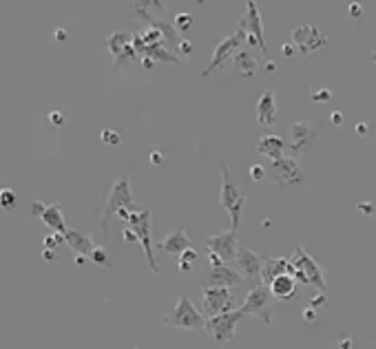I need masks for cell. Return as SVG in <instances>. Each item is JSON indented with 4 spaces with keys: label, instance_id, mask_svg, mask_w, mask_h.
Instances as JSON below:
<instances>
[{
    "label": "cell",
    "instance_id": "6f0895ef",
    "mask_svg": "<svg viewBox=\"0 0 376 349\" xmlns=\"http://www.w3.org/2000/svg\"><path fill=\"white\" fill-rule=\"evenodd\" d=\"M133 349H140V347H133Z\"/></svg>",
    "mask_w": 376,
    "mask_h": 349
},
{
    "label": "cell",
    "instance_id": "44dd1931",
    "mask_svg": "<svg viewBox=\"0 0 376 349\" xmlns=\"http://www.w3.org/2000/svg\"><path fill=\"white\" fill-rule=\"evenodd\" d=\"M257 69H259V62L248 49H239L232 55V71L239 78H252L257 73Z\"/></svg>",
    "mask_w": 376,
    "mask_h": 349
},
{
    "label": "cell",
    "instance_id": "cb8c5ba5",
    "mask_svg": "<svg viewBox=\"0 0 376 349\" xmlns=\"http://www.w3.org/2000/svg\"><path fill=\"white\" fill-rule=\"evenodd\" d=\"M137 55H142V58H151L153 62H155V60H161V62H168V64H179V62H182V58H179L177 53H173V51L166 49L164 42L146 44Z\"/></svg>",
    "mask_w": 376,
    "mask_h": 349
},
{
    "label": "cell",
    "instance_id": "74e56055",
    "mask_svg": "<svg viewBox=\"0 0 376 349\" xmlns=\"http://www.w3.org/2000/svg\"><path fill=\"white\" fill-rule=\"evenodd\" d=\"M164 159H166V155L161 153V150H151V164H153V166L164 164Z\"/></svg>",
    "mask_w": 376,
    "mask_h": 349
},
{
    "label": "cell",
    "instance_id": "d6a6232c",
    "mask_svg": "<svg viewBox=\"0 0 376 349\" xmlns=\"http://www.w3.org/2000/svg\"><path fill=\"white\" fill-rule=\"evenodd\" d=\"M62 241H64L62 234H58V232L49 234V237H45V250H54V248H58V245L62 243Z\"/></svg>",
    "mask_w": 376,
    "mask_h": 349
},
{
    "label": "cell",
    "instance_id": "7bdbcfd3",
    "mask_svg": "<svg viewBox=\"0 0 376 349\" xmlns=\"http://www.w3.org/2000/svg\"><path fill=\"white\" fill-rule=\"evenodd\" d=\"M122 237H124V241H126V243H133V241H137V234L133 232V230L128 228V225H124V232H122Z\"/></svg>",
    "mask_w": 376,
    "mask_h": 349
},
{
    "label": "cell",
    "instance_id": "484cf974",
    "mask_svg": "<svg viewBox=\"0 0 376 349\" xmlns=\"http://www.w3.org/2000/svg\"><path fill=\"white\" fill-rule=\"evenodd\" d=\"M131 42H133V34H126V31H115V34H111L107 38V46L113 55V62L120 60V55L124 53V49Z\"/></svg>",
    "mask_w": 376,
    "mask_h": 349
},
{
    "label": "cell",
    "instance_id": "52a82bcc",
    "mask_svg": "<svg viewBox=\"0 0 376 349\" xmlns=\"http://www.w3.org/2000/svg\"><path fill=\"white\" fill-rule=\"evenodd\" d=\"M290 263L294 265V270L301 272L303 276L308 279V285H314L319 292H325V272L321 270V265H319L317 261L310 257V252H308L306 248H301V245H297L292 252V257H290Z\"/></svg>",
    "mask_w": 376,
    "mask_h": 349
},
{
    "label": "cell",
    "instance_id": "ac0fdd59",
    "mask_svg": "<svg viewBox=\"0 0 376 349\" xmlns=\"http://www.w3.org/2000/svg\"><path fill=\"white\" fill-rule=\"evenodd\" d=\"M283 274H290V276L297 274V270H294V265L290 263V259L272 257V259H266L264 261V272H261V283H264V285H270L277 276H283Z\"/></svg>",
    "mask_w": 376,
    "mask_h": 349
},
{
    "label": "cell",
    "instance_id": "5bb4252c",
    "mask_svg": "<svg viewBox=\"0 0 376 349\" xmlns=\"http://www.w3.org/2000/svg\"><path fill=\"white\" fill-rule=\"evenodd\" d=\"M272 179L279 186H301L306 181L301 166L297 164L294 157H283L279 162H272Z\"/></svg>",
    "mask_w": 376,
    "mask_h": 349
},
{
    "label": "cell",
    "instance_id": "f6af8a7d",
    "mask_svg": "<svg viewBox=\"0 0 376 349\" xmlns=\"http://www.w3.org/2000/svg\"><path fill=\"white\" fill-rule=\"evenodd\" d=\"M42 210H45V204H42V201H33V206H31V215H33V217H38V219H40Z\"/></svg>",
    "mask_w": 376,
    "mask_h": 349
},
{
    "label": "cell",
    "instance_id": "7dc6e473",
    "mask_svg": "<svg viewBox=\"0 0 376 349\" xmlns=\"http://www.w3.org/2000/svg\"><path fill=\"white\" fill-rule=\"evenodd\" d=\"M361 13H363L361 11V4L359 2H350V16L352 18H361Z\"/></svg>",
    "mask_w": 376,
    "mask_h": 349
},
{
    "label": "cell",
    "instance_id": "e0dca14e",
    "mask_svg": "<svg viewBox=\"0 0 376 349\" xmlns=\"http://www.w3.org/2000/svg\"><path fill=\"white\" fill-rule=\"evenodd\" d=\"M257 122L264 129H272L277 122V97H274V88H266L261 93L259 102H257Z\"/></svg>",
    "mask_w": 376,
    "mask_h": 349
},
{
    "label": "cell",
    "instance_id": "6da1fadb",
    "mask_svg": "<svg viewBox=\"0 0 376 349\" xmlns=\"http://www.w3.org/2000/svg\"><path fill=\"white\" fill-rule=\"evenodd\" d=\"M219 204L223 206V210L230 215V223L232 230H239V221H241V210H244L246 197L239 190L235 177H232L230 168L226 162H221V192H219Z\"/></svg>",
    "mask_w": 376,
    "mask_h": 349
},
{
    "label": "cell",
    "instance_id": "603a6c76",
    "mask_svg": "<svg viewBox=\"0 0 376 349\" xmlns=\"http://www.w3.org/2000/svg\"><path fill=\"white\" fill-rule=\"evenodd\" d=\"M64 243L69 245V248H73L75 254H80V257H91V252L95 250V243L91 241V237L78 232V230H66Z\"/></svg>",
    "mask_w": 376,
    "mask_h": 349
},
{
    "label": "cell",
    "instance_id": "5b68a950",
    "mask_svg": "<svg viewBox=\"0 0 376 349\" xmlns=\"http://www.w3.org/2000/svg\"><path fill=\"white\" fill-rule=\"evenodd\" d=\"M126 225L137 234V241H140L142 248H144L149 267L157 274V272H160V265H157V261H155L153 241H151V210H135V212H131Z\"/></svg>",
    "mask_w": 376,
    "mask_h": 349
},
{
    "label": "cell",
    "instance_id": "d6986e66",
    "mask_svg": "<svg viewBox=\"0 0 376 349\" xmlns=\"http://www.w3.org/2000/svg\"><path fill=\"white\" fill-rule=\"evenodd\" d=\"M193 248V241H190V237L186 234V230H173V232L168 234V237L164 239V241L160 243V250L166 254H170V257H182L186 250Z\"/></svg>",
    "mask_w": 376,
    "mask_h": 349
},
{
    "label": "cell",
    "instance_id": "8d00e7d4",
    "mask_svg": "<svg viewBox=\"0 0 376 349\" xmlns=\"http://www.w3.org/2000/svg\"><path fill=\"white\" fill-rule=\"evenodd\" d=\"M49 122L55 126H62L64 124V113L62 111H51L49 113Z\"/></svg>",
    "mask_w": 376,
    "mask_h": 349
},
{
    "label": "cell",
    "instance_id": "30bf717a",
    "mask_svg": "<svg viewBox=\"0 0 376 349\" xmlns=\"http://www.w3.org/2000/svg\"><path fill=\"white\" fill-rule=\"evenodd\" d=\"M292 44L299 53L310 55L327 44V36L317 25H299L292 29Z\"/></svg>",
    "mask_w": 376,
    "mask_h": 349
},
{
    "label": "cell",
    "instance_id": "bcb514c9",
    "mask_svg": "<svg viewBox=\"0 0 376 349\" xmlns=\"http://www.w3.org/2000/svg\"><path fill=\"white\" fill-rule=\"evenodd\" d=\"M294 51H297V46H294L292 42H288V44H283V46H281V53L285 55V58H292Z\"/></svg>",
    "mask_w": 376,
    "mask_h": 349
},
{
    "label": "cell",
    "instance_id": "f5cc1de1",
    "mask_svg": "<svg viewBox=\"0 0 376 349\" xmlns=\"http://www.w3.org/2000/svg\"><path fill=\"white\" fill-rule=\"evenodd\" d=\"M177 267L182 272H190V270H193V265H186V263H177Z\"/></svg>",
    "mask_w": 376,
    "mask_h": 349
},
{
    "label": "cell",
    "instance_id": "b9f144b4",
    "mask_svg": "<svg viewBox=\"0 0 376 349\" xmlns=\"http://www.w3.org/2000/svg\"><path fill=\"white\" fill-rule=\"evenodd\" d=\"M303 320L314 323V320H317V309H314V307H306V309H303Z\"/></svg>",
    "mask_w": 376,
    "mask_h": 349
},
{
    "label": "cell",
    "instance_id": "ffe728a7",
    "mask_svg": "<svg viewBox=\"0 0 376 349\" xmlns=\"http://www.w3.org/2000/svg\"><path fill=\"white\" fill-rule=\"evenodd\" d=\"M257 153L272 162H279L285 157V139L279 135H261L257 141Z\"/></svg>",
    "mask_w": 376,
    "mask_h": 349
},
{
    "label": "cell",
    "instance_id": "ba28073f",
    "mask_svg": "<svg viewBox=\"0 0 376 349\" xmlns=\"http://www.w3.org/2000/svg\"><path fill=\"white\" fill-rule=\"evenodd\" d=\"M235 309V294L228 287H206L202 290V312L213 318Z\"/></svg>",
    "mask_w": 376,
    "mask_h": 349
},
{
    "label": "cell",
    "instance_id": "836d02e7",
    "mask_svg": "<svg viewBox=\"0 0 376 349\" xmlns=\"http://www.w3.org/2000/svg\"><path fill=\"white\" fill-rule=\"evenodd\" d=\"M175 53H177L179 58H182V55H190V53H193V42L186 40V38H184V40H179V44L175 46Z\"/></svg>",
    "mask_w": 376,
    "mask_h": 349
},
{
    "label": "cell",
    "instance_id": "db71d44e",
    "mask_svg": "<svg viewBox=\"0 0 376 349\" xmlns=\"http://www.w3.org/2000/svg\"><path fill=\"white\" fill-rule=\"evenodd\" d=\"M55 38H58V40H64V38H66V31H62V29H55Z\"/></svg>",
    "mask_w": 376,
    "mask_h": 349
},
{
    "label": "cell",
    "instance_id": "4316f807",
    "mask_svg": "<svg viewBox=\"0 0 376 349\" xmlns=\"http://www.w3.org/2000/svg\"><path fill=\"white\" fill-rule=\"evenodd\" d=\"M193 22H195L193 13H186V11L177 13V16H175V31H177V34H184V31L193 29Z\"/></svg>",
    "mask_w": 376,
    "mask_h": 349
},
{
    "label": "cell",
    "instance_id": "7c38bea8",
    "mask_svg": "<svg viewBox=\"0 0 376 349\" xmlns=\"http://www.w3.org/2000/svg\"><path fill=\"white\" fill-rule=\"evenodd\" d=\"M264 261L266 259L261 254H257L255 250H248L246 245H239L235 259V267L244 279H250L255 285L261 283V272H264Z\"/></svg>",
    "mask_w": 376,
    "mask_h": 349
},
{
    "label": "cell",
    "instance_id": "60d3db41",
    "mask_svg": "<svg viewBox=\"0 0 376 349\" xmlns=\"http://www.w3.org/2000/svg\"><path fill=\"white\" fill-rule=\"evenodd\" d=\"M368 131H370V124H368V122H356V126H354V133L359 135V137H363V135H368Z\"/></svg>",
    "mask_w": 376,
    "mask_h": 349
},
{
    "label": "cell",
    "instance_id": "ab89813d",
    "mask_svg": "<svg viewBox=\"0 0 376 349\" xmlns=\"http://www.w3.org/2000/svg\"><path fill=\"white\" fill-rule=\"evenodd\" d=\"M356 210H361L363 212V215H374V206L370 204V201H359V204H356Z\"/></svg>",
    "mask_w": 376,
    "mask_h": 349
},
{
    "label": "cell",
    "instance_id": "9c48e42d",
    "mask_svg": "<svg viewBox=\"0 0 376 349\" xmlns=\"http://www.w3.org/2000/svg\"><path fill=\"white\" fill-rule=\"evenodd\" d=\"M270 290L268 285L259 283V285H252L250 292L246 294V301L241 303V314H252V316H259L264 323H272V309H270Z\"/></svg>",
    "mask_w": 376,
    "mask_h": 349
},
{
    "label": "cell",
    "instance_id": "8992f818",
    "mask_svg": "<svg viewBox=\"0 0 376 349\" xmlns=\"http://www.w3.org/2000/svg\"><path fill=\"white\" fill-rule=\"evenodd\" d=\"M239 29L246 34V44L259 49L261 53H266V36H264V22H261V13L257 9L255 0L246 2V11L239 18Z\"/></svg>",
    "mask_w": 376,
    "mask_h": 349
},
{
    "label": "cell",
    "instance_id": "9f6ffc18",
    "mask_svg": "<svg viewBox=\"0 0 376 349\" xmlns=\"http://www.w3.org/2000/svg\"><path fill=\"white\" fill-rule=\"evenodd\" d=\"M261 225H264V228H270V225H272V221H270V219H264V221H261Z\"/></svg>",
    "mask_w": 376,
    "mask_h": 349
},
{
    "label": "cell",
    "instance_id": "11a10c76",
    "mask_svg": "<svg viewBox=\"0 0 376 349\" xmlns=\"http://www.w3.org/2000/svg\"><path fill=\"white\" fill-rule=\"evenodd\" d=\"M84 261H87V257H80V254H75V263H78V265H84Z\"/></svg>",
    "mask_w": 376,
    "mask_h": 349
},
{
    "label": "cell",
    "instance_id": "680465c9",
    "mask_svg": "<svg viewBox=\"0 0 376 349\" xmlns=\"http://www.w3.org/2000/svg\"><path fill=\"white\" fill-rule=\"evenodd\" d=\"M374 60H376V53H374Z\"/></svg>",
    "mask_w": 376,
    "mask_h": 349
},
{
    "label": "cell",
    "instance_id": "83f0119b",
    "mask_svg": "<svg viewBox=\"0 0 376 349\" xmlns=\"http://www.w3.org/2000/svg\"><path fill=\"white\" fill-rule=\"evenodd\" d=\"M0 208L4 210L16 208V192L11 188H0Z\"/></svg>",
    "mask_w": 376,
    "mask_h": 349
},
{
    "label": "cell",
    "instance_id": "7a4b0ae2",
    "mask_svg": "<svg viewBox=\"0 0 376 349\" xmlns=\"http://www.w3.org/2000/svg\"><path fill=\"white\" fill-rule=\"evenodd\" d=\"M140 210L135 204V199H133L131 195V177L128 174H122L120 179H117L115 183H113L111 188V195H108L107 199V206H104V212H102V230L104 234L108 232V221L113 219V217L117 215V210Z\"/></svg>",
    "mask_w": 376,
    "mask_h": 349
},
{
    "label": "cell",
    "instance_id": "e575fe53",
    "mask_svg": "<svg viewBox=\"0 0 376 349\" xmlns=\"http://www.w3.org/2000/svg\"><path fill=\"white\" fill-rule=\"evenodd\" d=\"M197 259H199V254H197V250H186V252L179 257V261L177 263H186V265H193V263H197Z\"/></svg>",
    "mask_w": 376,
    "mask_h": 349
},
{
    "label": "cell",
    "instance_id": "681fc988",
    "mask_svg": "<svg viewBox=\"0 0 376 349\" xmlns=\"http://www.w3.org/2000/svg\"><path fill=\"white\" fill-rule=\"evenodd\" d=\"M42 259L45 261H55V252L54 250H42Z\"/></svg>",
    "mask_w": 376,
    "mask_h": 349
},
{
    "label": "cell",
    "instance_id": "c3c4849f",
    "mask_svg": "<svg viewBox=\"0 0 376 349\" xmlns=\"http://www.w3.org/2000/svg\"><path fill=\"white\" fill-rule=\"evenodd\" d=\"M339 349H352V338L350 336H343L339 341Z\"/></svg>",
    "mask_w": 376,
    "mask_h": 349
},
{
    "label": "cell",
    "instance_id": "f1b7e54d",
    "mask_svg": "<svg viewBox=\"0 0 376 349\" xmlns=\"http://www.w3.org/2000/svg\"><path fill=\"white\" fill-rule=\"evenodd\" d=\"M310 97H312L314 102L327 104V102L332 100V91H330V88H325V87H321V88H312V91H310Z\"/></svg>",
    "mask_w": 376,
    "mask_h": 349
},
{
    "label": "cell",
    "instance_id": "f546056e",
    "mask_svg": "<svg viewBox=\"0 0 376 349\" xmlns=\"http://www.w3.org/2000/svg\"><path fill=\"white\" fill-rule=\"evenodd\" d=\"M91 261H93V263H98V265H104V267L111 265L107 250H104V248H98V245H95V250L91 252Z\"/></svg>",
    "mask_w": 376,
    "mask_h": 349
},
{
    "label": "cell",
    "instance_id": "816d5d0a",
    "mask_svg": "<svg viewBox=\"0 0 376 349\" xmlns=\"http://www.w3.org/2000/svg\"><path fill=\"white\" fill-rule=\"evenodd\" d=\"M153 60H151V58H142V67H144V69H153Z\"/></svg>",
    "mask_w": 376,
    "mask_h": 349
},
{
    "label": "cell",
    "instance_id": "9a60e30c",
    "mask_svg": "<svg viewBox=\"0 0 376 349\" xmlns=\"http://www.w3.org/2000/svg\"><path fill=\"white\" fill-rule=\"evenodd\" d=\"M317 137V126L310 120H299L290 126V150L292 155H301Z\"/></svg>",
    "mask_w": 376,
    "mask_h": 349
},
{
    "label": "cell",
    "instance_id": "ee69618b",
    "mask_svg": "<svg viewBox=\"0 0 376 349\" xmlns=\"http://www.w3.org/2000/svg\"><path fill=\"white\" fill-rule=\"evenodd\" d=\"M330 122H332L334 126H341V124H343V113H341V111H332Z\"/></svg>",
    "mask_w": 376,
    "mask_h": 349
},
{
    "label": "cell",
    "instance_id": "277c9868",
    "mask_svg": "<svg viewBox=\"0 0 376 349\" xmlns=\"http://www.w3.org/2000/svg\"><path fill=\"white\" fill-rule=\"evenodd\" d=\"M166 325H173V327L179 329H188V332H195V329H206V318L193 305V301L188 296H179L177 305H175L173 314L164 320Z\"/></svg>",
    "mask_w": 376,
    "mask_h": 349
},
{
    "label": "cell",
    "instance_id": "2e32d148",
    "mask_svg": "<svg viewBox=\"0 0 376 349\" xmlns=\"http://www.w3.org/2000/svg\"><path fill=\"white\" fill-rule=\"evenodd\" d=\"M244 281L246 279L235 270V267L221 265V267H211V272H208L204 285L206 287H228V290H232V287L241 285Z\"/></svg>",
    "mask_w": 376,
    "mask_h": 349
},
{
    "label": "cell",
    "instance_id": "4fadbf2b",
    "mask_svg": "<svg viewBox=\"0 0 376 349\" xmlns=\"http://www.w3.org/2000/svg\"><path fill=\"white\" fill-rule=\"evenodd\" d=\"M239 241H237V230H228V232H221L217 237H206V248L208 252H215L223 259V263H235L237 259V250H239Z\"/></svg>",
    "mask_w": 376,
    "mask_h": 349
},
{
    "label": "cell",
    "instance_id": "7402d4cb",
    "mask_svg": "<svg viewBox=\"0 0 376 349\" xmlns=\"http://www.w3.org/2000/svg\"><path fill=\"white\" fill-rule=\"evenodd\" d=\"M270 290V296L277 301H290L294 299V294H297V279L290 274H283V276H277L272 283L268 285Z\"/></svg>",
    "mask_w": 376,
    "mask_h": 349
},
{
    "label": "cell",
    "instance_id": "d4e9b609",
    "mask_svg": "<svg viewBox=\"0 0 376 349\" xmlns=\"http://www.w3.org/2000/svg\"><path fill=\"white\" fill-rule=\"evenodd\" d=\"M40 219L45 221L47 225H49L54 232H58V234H66V223H64V217H62V212H60V204L58 201H54V204H49V206H45V210H42V215H40Z\"/></svg>",
    "mask_w": 376,
    "mask_h": 349
},
{
    "label": "cell",
    "instance_id": "d590c367",
    "mask_svg": "<svg viewBox=\"0 0 376 349\" xmlns=\"http://www.w3.org/2000/svg\"><path fill=\"white\" fill-rule=\"evenodd\" d=\"M327 303V296H325V292H317V294L310 299V307L314 309H319V307H323V305Z\"/></svg>",
    "mask_w": 376,
    "mask_h": 349
},
{
    "label": "cell",
    "instance_id": "3957f363",
    "mask_svg": "<svg viewBox=\"0 0 376 349\" xmlns=\"http://www.w3.org/2000/svg\"><path fill=\"white\" fill-rule=\"evenodd\" d=\"M241 318H244L241 309H232V312L213 316V318H206V332L211 334V338L217 343V345L223 347V345L235 341L237 325H239Z\"/></svg>",
    "mask_w": 376,
    "mask_h": 349
},
{
    "label": "cell",
    "instance_id": "8fae6325",
    "mask_svg": "<svg viewBox=\"0 0 376 349\" xmlns=\"http://www.w3.org/2000/svg\"><path fill=\"white\" fill-rule=\"evenodd\" d=\"M246 46V34L241 29H237L232 36L223 38V40L219 42V44L215 46V53H213L211 62H208V67L202 71V78H208V75L213 73L215 69H219L223 62H226L230 55H235L239 49H244Z\"/></svg>",
    "mask_w": 376,
    "mask_h": 349
},
{
    "label": "cell",
    "instance_id": "1f68e13d",
    "mask_svg": "<svg viewBox=\"0 0 376 349\" xmlns=\"http://www.w3.org/2000/svg\"><path fill=\"white\" fill-rule=\"evenodd\" d=\"M248 174H250L252 181H264V179L268 177V171H266L261 164H252V166L248 168Z\"/></svg>",
    "mask_w": 376,
    "mask_h": 349
},
{
    "label": "cell",
    "instance_id": "f907efd6",
    "mask_svg": "<svg viewBox=\"0 0 376 349\" xmlns=\"http://www.w3.org/2000/svg\"><path fill=\"white\" fill-rule=\"evenodd\" d=\"M264 69L272 73V71H277V62H274V60H266V62H264Z\"/></svg>",
    "mask_w": 376,
    "mask_h": 349
},
{
    "label": "cell",
    "instance_id": "f35d334b",
    "mask_svg": "<svg viewBox=\"0 0 376 349\" xmlns=\"http://www.w3.org/2000/svg\"><path fill=\"white\" fill-rule=\"evenodd\" d=\"M208 263H211V267H221V265H226V263H223V259L219 257V254H215V252H208Z\"/></svg>",
    "mask_w": 376,
    "mask_h": 349
},
{
    "label": "cell",
    "instance_id": "4dcf8cb0",
    "mask_svg": "<svg viewBox=\"0 0 376 349\" xmlns=\"http://www.w3.org/2000/svg\"><path fill=\"white\" fill-rule=\"evenodd\" d=\"M100 139L104 141V144H111V146H117L120 144V133L117 131H113V129H104L102 133H100Z\"/></svg>",
    "mask_w": 376,
    "mask_h": 349
}]
</instances>
